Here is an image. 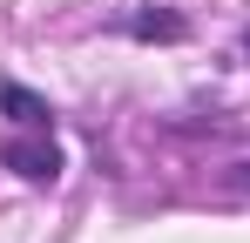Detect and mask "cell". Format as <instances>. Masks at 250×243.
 <instances>
[{
  "instance_id": "obj_1",
  "label": "cell",
  "mask_w": 250,
  "mask_h": 243,
  "mask_svg": "<svg viewBox=\"0 0 250 243\" xmlns=\"http://www.w3.org/2000/svg\"><path fill=\"white\" fill-rule=\"evenodd\" d=\"M0 162H7L21 182H34V189H47V182L61 176V149H54V135H47V128H27V135H0Z\"/></svg>"
},
{
  "instance_id": "obj_2",
  "label": "cell",
  "mask_w": 250,
  "mask_h": 243,
  "mask_svg": "<svg viewBox=\"0 0 250 243\" xmlns=\"http://www.w3.org/2000/svg\"><path fill=\"white\" fill-rule=\"evenodd\" d=\"M0 115H14L21 128H47V122H54V108H47V95H34V88L0 81Z\"/></svg>"
},
{
  "instance_id": "obj_3",
  "label": "cell",
  "mask_w": 250,
  "mask_h": 243,
  "mask_svg": "<svg viewBox=\"0 0 250 243\" xmlns=\"http://www.w3.org/2000/svg\"><path fill=\"white\" fill-rule=\"evenodd\" d=\"M128 34L135 40H189V20L169 14V7H135L128 14Z\"/></svg>"
},
{
  "instance_id": "obj_4",
  "label": "cell",
  "mask_w": 250,
  "mask_h": 243,
  "mask_svg": "<svg viewBox=\"0 0 250 243\" xmlns=\"http://www.w3.org/2000/svg\"><path fill=\"white\" fill-rule=\"evenodd\" d=\"M230 189H250V162H230Z\"/></svg>"
},
{
  "instance_id": "obj_5",
  "label": "cell",
  "mask_w": 250,
  "mask_h": 243,
  "mask_svg": "<svg viewBox=\"0 0 250 243\" xmlns=\"http://www.w3.org/2000/svg\"><path fill=\"white\" fill-rule=\"evenodd\" d=\"M244 54H250V34H244Z\"/></svg>"
}]
</instances>
